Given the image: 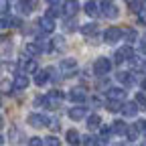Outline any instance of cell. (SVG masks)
<instances>
[{
	"label": "cell",
	"instance_id": "22",
	"mask_svg": "<svg viewBox=\"0 0 146 146\" xmlns=\"http://www.w3.org/2000/svg\"><path fill=\"white\" fill-rule=\"evenodd\" d=\"M100 124H102V120H100V116H98V114H91V116L87 118V128H89V130H96Z\"/></svg>",
	"mask_w": 146,
	"mask_h": 146
},
{
	"label": "cell",
	"instance_id": "26",
	"mask_svg": "<svg viewBox=\"0 0 146 146\" xmlns=\"http://www.w3.org/2000/svg\"><path fill=\"white\" fill-rule=\"evenodd\" d=\"M126 136H128V140H138V128L136 126H128Z\"/></svg>",
	"mask_w": 146,
	"mask_h": 146
},
{
	"label": "cell",
	"instance_id": "34",
	"mask_svg": "<svg viewBox=\"0 0 146 146\" xmlns=\"http://www.w3.org/2000/svg\"><path fill=\"white\" fill-rule=\"evenodd\" d=\"M59 14H61V10H59L57 6H51V8H49V12H47V16H49V18H53V16H59Z\"/></svg>",
	"mask_w": 146,
	"mask_h": 146
},
{
	"label": "cell",
	"instance_id": "2",
	"mask_svg": "<svg viewBox=\"0 0 146 146\" xmlns=\"http://www.w3.org/2000/svg\"><path fill=\"white\" fill-rule=\"evenodd\" d=\"M114 59H116V63L132 61V59H134V51H132V47H130V45H124V47H120V49L114 53Z\"/></svg>",
	"mask_w": 146,
	"mask_h": 146
},
{
	"label": "cell",
	"instance_id": "18",
	"mask_svg": "<svg viewBox=\"0 0 146 146\" xmlns=\"http://www.w3.org/2000/svg\"><path fill=\"white\" fill-rule=\"evenodd\" d=\"M25 51L31 55V57H35V55L43 53V49H41V45H39V43H27V45H25Z\"/></svg>",
	"mask_w": 146,
	"mask_h": 146
},
{
	"label": "cell",
	"instance_id": "17",
	"mask_svg": "<svg viewBox=\"0 0 146 146\" xmlns=\"http://www.w3.org/2000/svg\"><path fill=\"white\" fill-rule=\"evenodd\" d=\"M49 81V69H43V71H39V73H36V75H35V83L36 85H45Z\"/></svg>",
	"mask_w": 146,
	"mask_h": 146
},
{
	"label": "cell",
	"instance_id": "31",
	"mask_svg": "<svg viewBox=\"0 0 146 146\" xmlns=\"http://www.w3.org/2000/svg\"><path fill=\"white\" fill-rule=\"evenodd\" d=\"M45 146H59V138H55V136L45 138Z\"/></svg>",
	"mask_w": 146,
	"mask_h": 146
},
{
	"label": "cell",
	"instance_id": "3",
	"mask_svg": "<svg viewBox=\"0 0 146 146\" xmlns=\"http://www.w3.org/2000/svg\"><path fill=\"white\" fill-rule=\"evenodd\" d=\"M122 29H118V27H110L106 33H104V41L106 43H116V41H120L122 39Z\"/></svg>",
	"mask_w": 146,
	"mask_h": 146
},
{
	"label": "cell",
	"instance_id": "9",
	"mask_svg": "<svg viewBox=\"0 0 146 146\" xmlns=\"http://www.w3.org/2000/svg\"><path fill=\"white\" fill-rule=\"evenodd\" d=\"M69 100H71V102H75V104H81V102L87 100V94H85L81 87H73V89L69 91Z\"/></svg>",
	"mask_w": 146,
	"mask_h": 146
},
{
	"label": "cell",
	"instance_id": "30",
	"mask_svg": "<svg viewBox=\"0 0 146 146\" xmlns=\"http://www.w3.org/2000/svg\"><path fill=\"white\" fill-rule=\"evenodd\" d=\"M98 144V138H94V136H85L83 138V146H96Z\"/></svg>",
	"mask_w": 146,
	"mask_h": 146
},
{
	"label": "cell",
	"instance_id": "19",
	"mask_svg": "<svg viewBox=\"0 0 146 146\" xmlns=\"http://www.w3.org/2000/svg\"><path fill=\"white\" fill-rule=\"evenodd\" d=\"M67 142H69L71 146H79V144H81L79 132H77V130H69V132H67Z\"/></svg>",
	"mask_w": 146,
	"mask_h": 146
},
{
	"label": "cell",
	"instance_id": "44",
	"mask_svg": "<svg viewBox=\"0 0 146 146\" xmlns=\"http://www.w3.org/2000/svg\"><path fill=\"white\" fill-rule=\"evenodd\" d=\"M144 63H146V61H144Z\"/></svg>",
	"mask_w": 146,
	"mask_h": 146
},
{
	"label": "cell",
	"instance_id": "40",
	"mask_svg": "<svg viewBox=\"0 0 146 146\" xmlns=\"http://www.w3.org/2000/svg\"><path fill=\"white\" fill-rule=\"evenodd\" d=\"M47 2H49V4H57V2H59V0H47Z\"/></svg>",
	"mask_w": 146,
	"mask_h": 146
},
{
	"label": "cell",
	"instance_id": "16",
	"mask_svg": "<svg viewBox=\"0 0 146 146\" xmlns=\"http://www.w3.org/2000/svg\"><path fill=\"white\" fill-rule=\"evenodd\" d=\"M83 116H85V108H81V106H75V108L69 110V118L71 120H81Z\"/></svg>",
	"mask_w": 146,
	"mask_h": 146
},
{
	"label": "cell",
	"instance_id": "5",
	"mask_svg": "<svg viewBox=\"0 0 146 146\" xmlns=\"http://www.w3.org/2000/svg\"><path fill=\"white\" fill-rule=\"evenodd\" d=\"M67 16H75L77 14V10H79V2H77V0H65V4H63V8H61Z\"/></svg>",
	"mask_w": 146,
	"mask_h": 146
},
{
	"label": "cell",
	"instance_id": "35",
	"mask_svg": "<svg viewBox=\"0 0 146 146\" xmlns=\"http://www.w3.org/2000/svg\"><path fill=\"white\" fill-rule=\"evenodd\" d=\"M138 23L146 27V8H142V10L138 12Z\"/></svg>",
	"mask_w": 146,
	"mask_h": 146
},
{
	"label": "cell",
	"instance_id": "10",
	"mask_svg": "<svg viewBox=\"0 0 146 146\" xmlns=\"http://www.w3.org/2000/svg\"><path fill=\"white\" fill-rule=\"evenodd\" d=\"M102 10H104V16L106 18H110V21H116V18L120 16V10H118V6H114V4H104L102 6Z\"/></svg>",
	"mask_w": 146,
	"mask_h": 146
},
{
	"label": "cell",
	"instance_id": "14",
	"mask_svg": "<svg viewBox=\"0 0 146 146\" xmlns=\"http://www.w3.org/2000/svg\"><path fill=\"white\" fill-rule=\"evenodd\" d=\"M39 25H41L43 33H53V31H55V23H53V18H49V16L39 18Z\"/></svg>",
	"mask_w": 146,
	"mask_h": 146
},
{
	"label": "cell",
	"instance_id": "36",
	"mask_svg": "<svg viewBox=\"0 0 146 146\" xmlns=\"http://www.w3.org/2000/svg\"><path fill=\"white\" fill-rule=\"evenodd\" d=\"M49 126H51V130H59V128H61V124H59V120H57V118H51Z\"/></svg>",
	"mask_w": 146,
	"mask_h": 146
},
{
	"label": "cell",
	"instance_id": "25",
	"mask_svg": "<svg viewBox=\"0 0 146 146\" xmlns=\"http://www.w3.org/2000/svg\"><path fill=\"white\" fill-rule=\"evenodd\" d=\"M106 110H108V112H120V110H122V104L120 102H114V100H110L108 104H106Z\"/></svg>",
	"mask_w": 146,
	"mask_h": 146
},
{
	"label": "cell",
	"instance_id": "28",
	"mask_svg": "<svg viewBox=\"0 0 146 146\" xmlns=\"http://www.w3.org/2000/svg\"><path fill=\"white\" fill-rule=\"evenodd\" d=\"M136 104H138L140 110H146V96H144V94H138V96H136Z\"/></svg>",
	"mask_w": 146,
	"mask_h": 146
},
{
	"label": "cell",
	"instance_id": "24",
	"mask_svg": "<svg viewBox=\"0 0 146 146\" xmlns=\"http://www.w3.org/2000/svg\"><path fill=\"white\" fill-rule=\"evenodd\" d=\"M96 31H98V25H96V23H89V25H83V27H81V33H83L85 36L96 35Z\"/></svg>",
	"mask_w": 146,
	"mask_h": 146
},
{
	"label": "cell",
	"instance_id": "23",
	"mask_svg": "<svg viewBox=\"0 0 146 146\" xmlns=\"http://www.w3.org/2000/svg\"><path fill=\"white\" fill-rule=\"evenodd\" d=\"M83 8H85V12H87L89 16H98V12H100V10H98V4L94 2V0H89V2H87Z\"/></svg>",
	"mask_w": 146,
	"mask_h": 146
},
{
	"label": "cell",
	"instance_id": "12",
	"mask_svg": "<svg viewBox=\"0 0 146 146\" xmlns=\"http://www.w3.org/2000/svg\"><path fill=\"white\" fill-rule=\"evenodd\" d=\"M108 98L114 100V102H122V100L126 98V91H124L122 87H110V89H108Z\"/></svg>",
	"mask_w": 146,
	"mask_h": 146
},
{
	"label": "cell",
	"instance_id": "8",
	"mask_svg": "<svg viewBox=\"0 0 146 146\" xmlns=\"http://www.w3.org/2000/svg\"><path fill=\"white\" fill-rule=\"evenodd\" d=\"M138 104L136 102H126L124 106H122V114L126 116V118H134L136 114H138Z\"/></svg>",
	"mask_w": 146,
	"mask_h": 146
},
{
	"label": "cell",
	"instance_id": "1",
	"mask_svg": "<svg viewBox=\"0 0 146 146\" xmlns=\"http://www.w3.org/2000/svg\"><path fill=\"white\" fill-rule=\"evenodd\" d=\"M110 69H112V61H110V59H106V57H100V59L94 63V73H96L98 77L108 75V73H110Z\"/></svg>",
	"mask_w": 146,
	"mask_h": 146
},
{
	"label": "cell",
	"instance_id": "13",
	"mask_svg": "<svg viewBox=\"0 0 146 146\" xmlns=\"http://www.w3.org/2000/svg\"><path fill=\"white\" fill-rule=\"evenodd\" d=\"M132 75H134V73H130V71H120L118 73V81L124 83V85H134L136 77H132Z\"/></svg>",
	"mask_w": 146,
	"mask_h": 146
},
{
	"label": "cell",
	"instance_id": "33",
	"mask_svg": "<svg viewBox=\"0 0 146 146\" xmlns=\"http://www.w3.org/2000/svg\"><path fill=\"white\" fill-rule=\"evenodd\" d=\"M43 144H45V140L43 138H36V136L29 140V146H43Z\"/></svg>",
	"mask_w": 146,
	"mask_h": 146
},
{
	"label": "cell",
	"instance_id": "7",
	"mask_svg": "<svg viewBox=\"0 0 146 146\" xmlns=\"http://www.w3.org/2000/svg\"><path fill=\"white\" fill-rule=\"evenodd\" d=\"M27 87H29V77H27V73H18V75L14 77V81H12V89L21 91V89H27Z\"/></svg>",
	"mask_w": 146,
	"mask_h": 146
},
{
	"label": "cell",
	"instance_id": "4",
	"mask_svg": "<svg viewBox=\"0 0 146 146\" xmlns=\"http://www.w3.org/2000/svg\"><path fill=\"white\" fill-rule=\"evenodd\" d=\"M27 122H29L33 128H43V126H47L51 120H49L47 116H43V114H31V116L27 118Z\"/></svg>",
	"mask_w": 146,
	"mask_h": 146
},
{
	"label": "cell",
	"instance_id": "43",
	"mask_svg": "<svg viewBox=\"0 0 146 146\" xmlns=\"http://www.w3.org/2000/svg\"><path fill=\"white\" fill-rule=\"evenodd\" d=\"M0 126H2V120H0Z\"/></svg>",
	"mask_w": 146,
	"mask_h": 146
},
{
	"label": "cell",
	"instance_id": "21",
	"mask_svg": "<svg viewBox=\"0 0 146 146\" xmlns=\"http://www.w3.org/2000/svg\"><path fill=\"white\" fill-rule=\"evenodd\" d=\"M59 67H61L63 71H73V69L77 67V61H75V59H63V61L59 63Z\"/></svg>",
	"mask_w": 146,
	"mask_h": 146
},
{
	"label": "cell",
	"instance_id": "20",
	"mask_svg": "<svg viewBox=\"0 0 146 146\" xmlns=\"http://www.w3.org/2000/svg\"><path fill=\"white\" fill-rule=\"evenodd\" d=\"M126 130H128V126H126L122 120H116V122L112 124V132H114V134H126Z\"/></svg>",
	"mask_w": 146,
	"mask_h": 146
},
{
	"label": "cell",
	"instance_id": "38",
	"mask_svg": "<svg viewBox=\"0 0 146 146\" xmlns=\"http://www.w3.org/2000/svg\"><path fill=\"white\" fill-rule=\"evenodd\" d=\"M140 53H146V41L140 43Z\"/></svg>",
	"mask_w": 146,
	"mask_h": 146
},
{
	"label": "cell",
	"instance_id": "27",
	"mask_svg": "<svg viewBox=\"0 0 146 146\" xmlns=\"http://www.w3.org/2000/svg\"><path fill=\"white\" fill-rule=\"evenodd\" d=\"M65 47V39L63 36H55L53 39V49H63Z\"/></svg>",
	"mask_w": 146,
	"mask_h": 146
},
{
	"label": "cell",
	"instance_id": "39",
	"mask_svg": "<svg viewBox=\"0 0 146 146\" xmlns=\"http://www.w3.org/2000/svg\"><path fill=\"white\" fill-rule=\"evenodd\" d=\"M96 146H108V144H106L104 138H98V144H96Z\"/></svg>",
	"mask_w": 146,
	"mask_h": 146
},
{
	"label": "cell",
	"instance_id": "29",
	"mask_svg": "<svg viewBox=\"0 0 146 146\" xmlns=\"http://www.w3.org/2000/svg\"><path fill=\"white\" fill-rule=\"evenodd\" d=\"M75 29H77V21H73V18H69V21L65 23V31H69V33H71V31H75Z\"/></svg>",
	"mask_w": 146,
	"mask_h": 146
},
{
	"label": "cell",
	"instance_id": "41",
	"mask_svg": "<svg viewBox=\"0 0 146 146\" xmlns=\"http://www.w3.org/2000/svg\"><path fill=\"white\" fill-rule=\"evenodd\" d=\"M2 142H4V140H2V136H0V144H2Z\"/></svg>",
	"mask_w": 146,
	"mask_h": 146
},
{
	"label": "cell",
	"instance_id": "32",
	"mask_svg": "<svg viewBox=\"0 0 146 146\" xmlns=\"http://www.w3.org/2000/svg\"><path fill=\"white\" fill-rule=\"evenodd\" d=\"M8 8H10L8 0H0V14H6V12H8Z\"/></svg>",
	"mask_w": 146,
	"mask_h": 146
},
{
	"label": "cell",
	"instance_id": "37",
	"mask_svg": "<svg viewBox=\"0 0 146 146\" xmlns=\"http://www.w3.org/2000/svg\"><path fill=\"white\" fill-rule=\"evenodd\" d=\"M136 128H138V132H146V120H140L136 124Z\"/></svg>",
	"mask_w": 146,
	"mask_h": 146
},
{
	"label": "cell",
	"instance_id": "15",
	"mask_svg": "<svg viewBox=\"0 0 146 146\" xmlns=\"http://www.w3.org/2000/svg\"><path fill=\"white\" fill-rule=\"evenodd\" d=\"M122 36H124V43H136V39H138V33L134 31V29H124V33H122Z\"/></svg>",
	"mask_w": 146,
	"mask_h": 146
},
{
	"label": "cell",
	"instance_id": "11",
	"mask_svg": "<svg viewBox=\"0 0 146 146\" xmlns=\"http://www.w3.org/2000/svg\"><path fill=\"white\" fill-rule=\"evenodd\" d=\"M21 67L25 69V73H39V63L36 59H27V61H21Z\"/></svg>",
	"mask_w": 146,
	"mask_h": 146
},
{
	"label": "cell",
	"instance_id": "6",
	"mask_svg": "<svg viewBox=\"0 0 146 146\" xmlns=\"http://www.w3.org/2000/svg\"><path fill=\"white\" fill-rule=\"evenodd\" d=\"M16 10L21 14H31L35 10V0H18V2H16Z\"/></svg>",
	"mask_w": 146,
	"mask_h": 146
},
{
	"label": "cell",
	"instance_id": "42",
	"mask_svg": "<svg viewBox=\"0 0 146 146\" xmlns=\"http://www.w3.org/2000/svg\"><path fill=\"white\" fill-rule=\"evenodd\" d=\"M142 146H146V140H144V142H142Z\"/></svg>",
	"mask_w": 146,
	"mask_h": 146
}]
</instances>
